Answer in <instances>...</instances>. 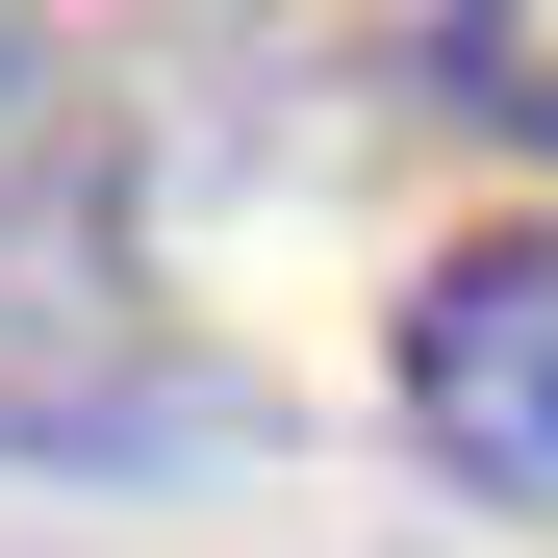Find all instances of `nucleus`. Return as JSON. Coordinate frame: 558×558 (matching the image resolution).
<instances>
[{"label": "nucleus", "mask_w": 558, "mask_h": 558, "mask_svg": "<svg viewBox=\"0 0 558 558\" xmlns=\"http://www.w3.org/2000/svg\"><path fill=\"white\" fill-rule=\"evenodd\" d=\"M26 51H51V0H0V102H26Z\"/></svg>", "instance_id": "2"}, {"label": "nucleus", "mask_w": 558, "mask_h": 558, "mask_svg": "<svg viewBox=\"0 0 558 558\" xmlns=\"http://www.w3.org/2000/svg\"><path fill=\"white\" fill-rule=\"evenodd\" d=\"M381 407H407V457H432V483L558 508V229H483V254H432V279H407Z\"/></svg>", "instance_id": "1"}]
</instances>
